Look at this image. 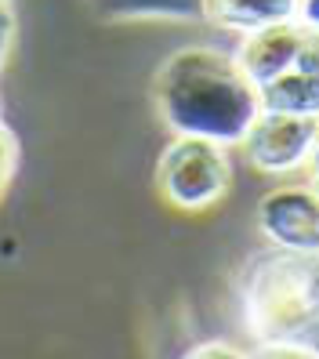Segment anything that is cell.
<instances>
[{"mask_svg": "<svg viewBox=\"0 0 319 359\" xmlns=\"http://www.w3.org/2000/svg\"><path fill=\"white\" fill-rule=\"evenodd\" d=\"M156 185L178 210H210L232 185V163L225 145L178 135L156 163Z\"/></svg>", "mask_w": 319, "mask_h": 359, "instance_id": "cell-2", "label": "cell"}, {"mask_svg": "<svg viewBox=\"0 0 319 359\" xmlns=\"http://www.w3.org/2000/svg\"><path fill=\"white\" fill-rule=\"evenodd\" d=\"M297 11H301V0H203V18L243 36L297 22Z\"/></svg>", "mask_w": 319, "mask_h": 359, "instance_id": "cell-7", "label": "cell"}, {"mask_svg": "<svg viewBox=\"0 0 319 359\" xmlns=\"http://www.w3.org/2000/svg\"><path fill=\"white\" fill-rule=\"evenodd\" d=\"M250 359H319V355L301 348V345H294V341H258Z\"/></svg>", "mask_w": 319, "mask_h": 359, "instance_id": "cell-10", "label": "cell"}, {"mask_svg": "<svg viewBox=\"0 0 319 359\" xmlns=\"http://www.w3.org/2000/svg\"><path fill=\"white\" fill-rule=\"evenodd\" d=\"M287 341H294V345H301V348L319 355V309L305 312L301 320H297V327L287 334Z\"/></svg>", "mask_w": 319, "mask_h": 359, "instance_id": "cell-11", "label": "cell"}, {"mask_svg": "<svg viewBox=\"0 0 319 359\" xmlns=\"http://www.w3.org/2000/svg\"><path fill=\"white\" fill-rule=\"evenodd\" d=\"M262 95V109H287V113H308L319 116V29L308 33L297 62Z\"/></svg>", "mask_w": 319, "mask_h": 359, "instance_id": "cell-6", "label": "cell"}, {"mask_svg": "<svg viewBox=\"0 0 319 359\" xmlns=\"http://www.w3.org/2000/svg\"><path fill=\"white\" fill-rule=\"evenodd\" d=\"M312 175H315V185H319V138H315V149H312Z\"/></svg>", "mask_w": 319, "mask_h": 359, "instance_id": "cell-15", "label": "cell"}, {"mask_svg": "<svg viewBox=\"0 0 319 359\" xmlns=\"http://www.w3.org/2000/svg\"><path fill=\"white\" fill-rule=\"evenodd\" d=\"M258 225L280 250H319V185H280L265 193L258 203Z\"/></svg>", "mask_w": 319, "mask_h": 359, "instance_id": "cell-4", "label": "cell"}, {"mask_svg": "<svg viewBox=\"0 0 319 359\" xmlns=\"http://www.w3.org/2000/svg\"><path fill=\"white\" fill-rule=\"evenodd\" d=\"M297 22L319 29V0H301V11H297Z\"/></svg>", "mask_w": 319, "mask_h": 359, "instance_id": "cell-14", "label": "cell"}, {"mask_svg": "<svg viewBox=\"0 0 319 359\" xmlns=\"http://www.w3.org/2000/svg\"><path fill=\"white\" fill-rule=\"evenodd\" d=\"M15 4L11 0H0V62H4L8 48H11V40H15Z\"/></svg>", "mask_w": 319, "mask_h": 359, "instance_id": "cell-13", "label": "cell"}, {"mask_svg": "<svg viewBox=\"0 0 319 359\" xmlns=\"http://www.w3.org/2000/svg\"><path fill=\"white\" fill-rule=\"evenodd\" d=\"M182 359H250V355L236 345H229V341H203L196 348H189Z\"/></svg>", "mask_w": 319, "mask_h": 359, "instance_id": "cell-12", "label": "cell"}, {"mask_svg": "<svg viewBox=\"0 0 319 359\" xmlns=\"http://www.w3.org/2000/svg\"><path fill=\"white\" fill-rule=\"evenodd\" d=\"M315 138H319V116L262 109V116L247 131L243 145H247L250 163L262 175H294L301 167H308Z\"/></svg>", "mask_w": 319, "mask_h": 359, "instance_id": "cell-3", "label": "cell"}, {"mask_svg": "<svg viewBox=\"0 0 319 359\" xmlns=\"http://www.w3.org/2000/svg\"><path fill=\"white\" fill-rule=\"evenodd\" d=\"M88 8L109 22L131 18H203V0H88Z\"/></svg>", "mask_w": 319, "mask_h": 359, "instance_id": "cell-8", "label": "cell"}, {"mask_svg": "<svg viewBox=\"0 0 319 359\" xmlns=\"http://www.w3.org/2000/svg\"><path fill=\"white\" fill-rule=\"evenodd\" d=\"M15 167H18V138H15V131L8 128V123L0 120V196H4Z\"/></svg>", "mask_w": 319, "mask_h": 359, "instance_id": "cell-9", "label": "cell"}, {"mask_svg": "<svg viewBox=\"0 0 319 359\" xmlns=\"http://www.w3.org/2000/svg\"><path fill=\"white\" fill-rule=\"evenodd\" d=\"M156 105L175 135L243 145L262 116V95L240 58L218 48H182L156 73Z\"/></svg>", "mask_w": 319, "mask_h": 359, "instance_id": "cell-1", "label": "cell"}, {"mask_svg": "<svg viewBox=\"0 0 319 359\" xmlns=\"http://www.w3.org/2000/svg\"><path fill=\"white\" fill-rule=\"evenodd\" d=\"M308 26L301 22H283V26H269V29H258V33H250L243 40V48H240V66L243 73L250 76L254 88H269L272 80H280L294 62L297 55H301L305 48V40H308Z\"/></svg>", "mask_w": 319, "mask_h": 359, "instance_id": "cell-5", "label": "cell"}]
</instances>
